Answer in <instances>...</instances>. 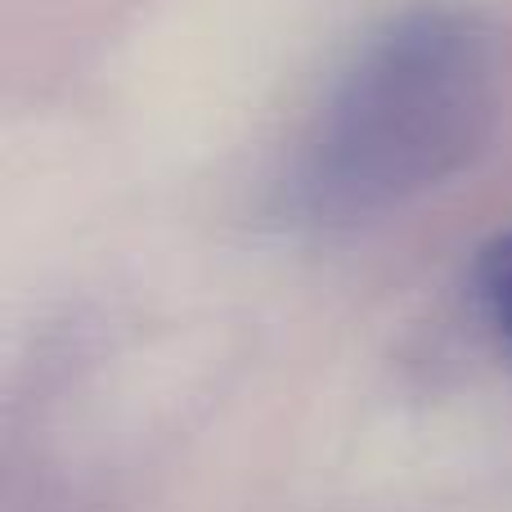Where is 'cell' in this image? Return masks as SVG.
Here are the masks:
<instances>
[{
    "instance_id": "cell-1",
    "label": "cell",
    "mask_w": 512,
    "mask_h": 512,
    "mask_svg": "<svg viewBox=\"0 0 512 512\" xmlns=\"http://www.w3.org/2000/svg\"><path fill=\"white\" fill-rule=\"evenodd\" d=\"M495 122V45L477 14L418 5L364 41L288 176V212L355 225L436 189Z\"/></svg>"
},
{
    "instance_id": "cell-2",
    "label": "cell",
    "mask_w": 512,
    "mask_h": 512,
    "mask_svg": "<svg viewBox=\"0 0 512 512\" xmlns=\"http://www.w3.org/2000/svg\"><path fill=\"white\" fill-rule=\"evenodd\" d=\"M472 288H477V301L490 315V324L512 342V230L495 234L481 248L477 270H472Z\"/></svg>"
}]
</instances>
